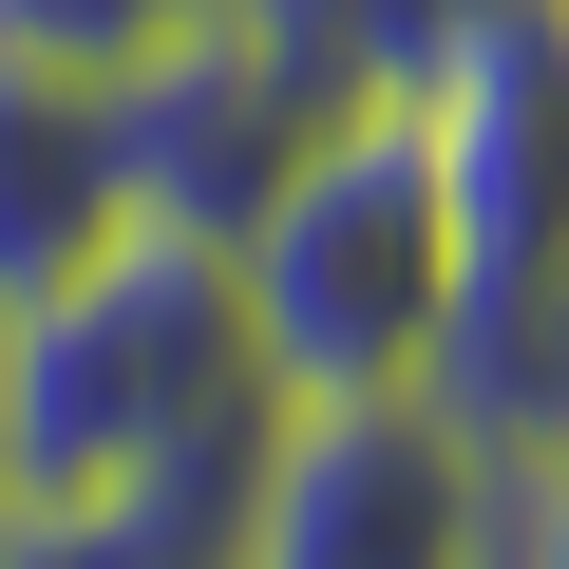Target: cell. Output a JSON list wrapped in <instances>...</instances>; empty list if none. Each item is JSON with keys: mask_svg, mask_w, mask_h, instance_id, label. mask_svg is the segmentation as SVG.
Segmentation results:
<instances>
[{"mask_svg": "<svg viewBox=\"0 0 569 569\" xmlns=\"http://www.w3.org/2000/svg\"><path fill=\"white\" fill-rule=\"evenodd\" d=\"M550 20H569V0H550Z\"/></svg>", "mask_w": 569, "mask_h": 569, "instance_id": "12", "label": "cell"}, {"mask_svg": "<svg viewBox=\"0 0 569 569\" xmlns=\"http://www.w3.org/2000/svg\"><path fill=\"white\" fill-rule=\"evenodd\" d=\"M247 550V475L228 493H96V512H20L0 569H228Z\"/></svg>", "mask_w": 569, "mask_h": 569, "instance_id": "8", "label": "cell"}, {"mask_svg": "<svg viewBox=\"0 0 569 569\" xmlns=\"http://www.w3.org/2000/svg\"><path fill=\"white\" fill-rule=\"evenodd\" d=\"M418 152H437V209H456V266L475 305L493 284H531L569 247V20L550 0H475V20L418 58Z\"/></svg>", "mask_w": 569, "mask_h": 569, "instance_id": "5", "label": "cell"}, {"mask_svg": "<svg viewBox=\"0 0 569 569\" xmlns=\"http://www.w3.org/2000/svg\"><path fill=\"white\" fill-rule=\"evenodd\" d=\"M228 569H512V456L418 399H284Z\"/></svg>", "mask_w": 569, "mask_h": 569, "instance_id": "3", "label": "cell"}, {"mask_svg": "<svg viewBox=\"0 0 569 569\" xmlns=\"http://www.w3.org/2000/svg\"><path fill=\"white\" fill-rule=\"evenodd\" d=\"M209 20H247V0H0V39H20V58H77V77H133V58H171Z\"/></svg>", "mask_w": 569, "mask_h": 569, "instance_id": "9", "label": "cell"}, {"mask_svg": "<svg viewBox=\"0 0 569 569\" xmlns=\"http://www.w3.org/2000/svg\"><path fill=\"white\" fill-rule=\"evenodd\" d=\"M0 418H20V512L96 493H228L284 437V380L247 342V266L190 228H114L77 284L0 323Z\"/></svg>", "mask_w": 569, "mask_h": 569, "instance_id": "1", "label": "cell"}, {"mask_svg": "<svg viewBox=\"0 0 569 569\" xmlns=\"http://www.w3.org/2000/svg\"><path fill=\"white\" fill-rule=\"evenodd\" d=\"M512 569H569V437L512 456Z\"/></svg>", "mask_w": 569, "mask_h": 569, "instance_id": "10", "label": "cell"}, {"mask_svg": "<svg viewBox=\"0 0 569 569\" xmlns=\"http://www.w3.org/2000/svg\"><path fill=\"white\" fill-rule=\"evenodd\" d=\"M437 399H456L493 456H550V437H569V247H550L531 284H493V305H456Z\"/></svg>", "mask_w": 569, "mask_h": 569, "instance_id": "7", "label": "cell"}, {"mask_svg": "<svg viewBox=\"0 0 569 569\" xmlns=\"http://www.w3.org/2000/svg\"><path fill=\"white\" fill-rule=\"evenodd\" d=\"M0 531H20V418H0Z\"/></svg>", "mask_w": 569, "mask_h": 569, "instance_id": "11", "label": "cell"}, {"mask_svg": "<svg viewBox=\"0 0 569 569\" xmlns=\"http://www.w3.org/2000/svg\"><path fill=\"white\" fill-rule=\"evenodd\" d=\"M114 228H133L114 77H77V58H20V39H0V323H20L39 284H77Z\"/></svg>", "mask_w": 569, "mask_h": 569, "instance_id": "6", "label": "cell"}, {"mask_svg": "<svg viewBox=\"0 0 569 569\" xmlns=\"http://www.w3.org/2000/svg\"><path fill=\"white\" fill-rule=\"evenodd\" d=\"M247 342L284 399H418L456 361V305H475V266H456V209H437V152L399 96H361L305 171H284L247 209Z\"/></svg>", "mask_w": 569, "mask_h": 569, "instance_id": "2", "label": "cell"}, {"mask_svg": "<svg viewBox=\"0 0 569 569\" xmlns=\"http://www.w3.org/2000/svg\"><path fill=\"white\" fill-rule=\"evenodd\" d=\"M361 96L305 58L247 0V20H209V39H171V58H133L114 77V152H133V228H190V247H247V209L305 171L323 133H342Z\"/></svg>", "mask_w": 569, "mask_h": 569, "instance_id": "4", "label": "cell"}]
</instances>
